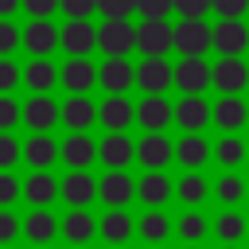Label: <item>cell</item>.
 Instances as JSON below:
<instances>
[{"mask_svg": "<svg viewBox=\"0 0 249 249\" xmlns=\"http://www.w3.org/2000/svg\"><path fill=\"white\" fill-rule=\"evenodd\" d=\"M214 47V27H206L202 19H179L175 27V51L183 58H202Z\"/></svg>", "mask_w": 249, "mask_h": 249, "instance_id": "6da1fadb", "label": "cell"}, {"mask_svg": "<svg viewBox=\"0 0 249 249\" xmlns=\"http://www.w3.org/2000/svg\"><path fill=\"white\" fill-rule=\"evenodd\" d=\"M97 47L105 51V58H124L136 47V27L128 19H105L97 27Z\"/></svg>", "mask_w": 249, "mask_h": 249, "instance_id": "7a4b0ae2", "label": "cell"}, {"mask_svg": "<svg viewBox=\"0 0 249 249\" xmlns=\"http://www.w3.org/2000/svg\"><path fill=\"white\" fill-rule=\"evenodd\" d=\"M136 47L144 51V58H163L175 47V27L167 19H144L136 27Z\"/></svg>", "mask_w": 249, "mask_h": 249, "instance_id": "3957f363", "label": "cell"}, {"mask_svg": "<svg viewBox=\"0 0 249 249\" xmlns=\"http://www.w3.org/2000/svg\"><path fill=\"white\" fill-rule=\"evenodd\" d=\"M210 86H218L222 97H237L249 86V66L241 58H222L210 66Z\"/></svg>", "mask_w": 249, "mask_h": 249, "instance_id": "277c9868", "label": "cell"}, {"mask_svg": "<svg viewBox=\"0 0 249 249\" xmlns=\"http://www.w3.org/2000/svg\"><path fill=\"white\" fill-rule=\"evenodd\" d=\"M58 43L70 58H86L97 47V27L89 19H70L66 27H58Z\"/></svg>", "mask_w": 249, "mask_h": 249, "instance_id": "5b68a950", "label": "cell"}, {"mask_svg": "<svg viewBox=\"0 0 249 249\" xmlns=\"http://www.w3.org/2000/svg\"><path fill=\"white\" fill-rule=\"evenodd\" d=\"M136 160H140L148 171H163V167L175 160V144H171L163 132H144L140 144H136Z\"/></svg>", "mask_w": 249, "mask_h": 249, "instance_id": "8992f818", "label": "cell"}, {"mask_svg": "<svg viewBox=\"0 0 249 249\" xmlns=\"http://www.w3.org/2000/svg\"><path fill=\"white\" fill-rule=\"evenodd\" d=\"M175 82V70H171V62H163V58H144L140 66H136V86L148 93V97H163V89Z\"/></svg>", "mask_w": 249, "mask_h": 249, "instance_id": "52a82bcc", "label": "cell"}, {"mask_svg": "<svg viewBox=\"0 0 249 249\" xmlns=\"http://www.w3.org/2000/svg\"><path fill=\"white\" fill-rule=\"evenodd\" d=\"M175 86L183 89V97H198L210 86V62L206 58H183V62H175Z\"/></svg>", "mask_w": 249, "mask_h": 249, "instance_id": "ba28073f", "label": "cell"}, {"mask_svg": "<svg viewBox=\"0 0 249 249\" xmlns=\"http://www.w3.org/2000/svg\"><path fill=\"white\" fill-rule=\"evenodd\" d=\"M97 160H101L109 171H124V167L136 160V144H132L124 132H109V136L97 144Z\"/></svg>", "mask_w": 249, "mask_h": 249, "instance_id": "9c48e42d", "label": "cell"}, {"mask_svg": "<svg viewBox=\"0 0 249 249\" xmlns=\"http://www.w3.org/2000/svg\"><path fill=\"white\" fill-rule=\"evenodd\" d=\"M214 47L222 58H237L245 47H249V27L241 19H218L214 27Z\"/></svg>", "mask_w": 249, "mask_h": 249, "instance_id": "30bf717a", "label": "cell"}, {"mask_svg": "<svg viewBox=\"0 0 249 249\" xmlns=\"http://www.w3.org/2000/svg\"><path fill=\"white\" fill-rule=\"evenodd\" d=\"M58 113H62V109H58L47 93H35V97L23 105V124L35 128V136H47V132L58 124Z\"/></svg>", "mask_w": 249, "mask_h": 249, "instance_id": "8fae6325", "label": "cell"}, {"mask_svg": "<svg viewBox=\"0 0 249 249\" xmlns=\"http://www.w3.org/2000/svg\"><path fill=\"white\" fill-rule=\"evenodd\" d=\"M58 160H66L70 171H86V167L97 160V144H93L86 132H70V136L58 144Z\"/></svg>", "mask_w": 249, "mask_h": 249, "instance_id": "7c38bea8", "label": "cell"}, {"mask_svg": "<svg viewBox=\"0 0 249 249\" xmlns=\"http://www.w3.org/2000/svg\"><path fill=\"white\" fill-rule=\"evenodd\" d=\"M97 82L109 89V97H124V89L136 82V70H132V62H124V58H105L101 70H97Z\"/></svg>", "mask_w": 249, "mask_h": 249, "instance_id": "4fadbf2b", "label": "cell"}, {"mask_svg": "<svg viewBox=\"0 0 249 249\" xmlns=\"http://www.w3.org/2000/svg\"><path fill=\"white\" fill-rule=\"evenodd\" d=\"M23 47L35 54V58H47L54 47H58V27L51 19H31L23 27Z\"/></svg>", "mask_w": 249, "mask_h": 249, "instance_id": "5bb4252c", "label": "cell"}, {"mask_svg": "<svg viewBox=\"0 0 249 249\" xmlns=\"http://www.w3.org/2000/svg\"><path fill=\"white\" fill-rule=\"evenodd\" d=\"M171 121H175V105H167L163 97H144L136 105V124L148 132H163Z\"/></svg>", "mask_w": 249, "mask_h": 249, "instance_id": "9a60e30c", "label": "cell"}, {"mask_svg": "<svg viewBox=\"0 0 249 249\" xmlns=\"http://www.w3.org/2000/svg\"><path fill=\"white\" fill-rule=\"evenodd\" d=\"M175 124L191 136V132H202L210 124V105L202 97H179L175 101Z\"/></svg>", "mask_w": 249, "mask_h": 249, "instance_id": "2e32d148", "label": "cell"}, {"mask_svg": "<svg viewBox=\"0 0 249 249\" xmlns=\"http://www.w3.org/2000/svg\"><path fill=\"white\" fill-rule=\"evenodd\" d=\"M58 195H62L74 210H82L86 202H93V195H97V179H93L89 171H70V175L58 183Z\"/></svg>", "mask_w": 249, "mask_h": 249, "instance_id": "e0dca14e", "label": "cell"}, {"mask_svg": "<svg viewBox=\"0 0 249 249\" xmlns=\"http://www.w3.org/2000/svg\"><path fill=\"white\" fill-rule=\"evenodd\" d=\"M97 121H101L109 132H124V128L136 121V109H132L128 97H105V101L97 105Z\"/></svg>", "mask_w": 249, "mask_h": 249, "instance_id": "ac0fdd59", "label": "cell"}, {"mask_svg": "<svg viewBox=\"0 0 249 249\" xmlns=\"http://www.w3.org/2000/svg\"><path fill=\"white\" fill-rule=\"evenodd\" d=\"M58 82L70 89V97H86V89L97 82V70H93V62H86V58H70V62L62 66Z\"/></svg>", "mask_w": 249, "mask_h": 249, "instance_id": "d6986e66", "label": "cell"}, {"mask_svg": "<svg viewBox=\"0 0 249 249\" xmlns=\"http://www.w3.org/2000/svg\"><path fill=\"white\" fill-rule=\"evenodd\" d=\"M97 195H101V198H105L113 210H121V206H124V202L136 195V183H132L124 171H105V179L97 183Z\"/></svg>", "mask_w": 249, "mask_h": 249, "instance_id": "ffe728a7", "label": "cell"}, {"mask_svg": "<svg viewBox=\"0 0 249 249\" xmlns=\"http://www.w3.org/2000/svg\"><path fill=\"white\" fill-rule=\"evenodd\" d=\"M93 117H97V109H93L89 97H66V105H62V113H58V121H62L70 132H86V128L93 124Z\"/></svg>", "mask_w": 249, "mask_h": 249, "instance_id": "44dd1931", "label": "cell"}, {"mask_svg": "<svg viewBox=\"0 0 249 249\" xmlns=\"http://www.w3.org/2000/svg\"><path fill=\"white\" fill-rule=\"evenodd\" d=\"M245 117H249V109H245L241 97H218V105H210V121H214L218 128H226V132L241 128Z\"/></svg>", "mask_w": 249, "mask_h": 249, "instance_id": "7402d4cb", "label": "cell"}, {"mask_svg": "<svg viewBox=\"0 0 249 249\" xmlns=\"http://www.w3.org/2000/svg\"><path fill=\"white\" fill-rule=\"evenodd\" d=\"M175 160L183 163V167H202L206 160H210V144L202 140V132H191V136H183L179 144H175Z\"/></svg>", "mask_w": 249, "mask_h": 249, "instance_id": "603a6c76", "label": "cell"}, {"mask_svg": "<svg viewBox=\"0 0 249 249\" xmlns=\"http://www.w3.org/2000/svg\"><path fill=\"white\" fill-rule=\"evenodd\" d=\"M136 195H140V202H148V206H163V202L171 198V179H167L163 171H148V175L136 183Z\"/></svg>", "mask_w": 249, "mask_h": 249, "instance_id": "cb8c5ba5", "label": "cell"}, {"mask_svg": "<svg viewBox=\"0 0 249 249\" xmlns=\"http://www.w3.org/2000/svg\"><path fill=\"white\" fill-rule=\"evenodd\" d=\"M23 160H27L35 171H47V167L58 160V144H54L51 136H31V140L23 144Z\"/></svg>", "mask_w": 249, "mask_h": 249, "instance_id": "d4e9b609", "label": "cell"}, {"mask_svg": "<svg viewBox=\"0 0 249 249\" xmlns=\"http://www.w3.org/2000/svg\"><path fill=\"white\" fill-rule=\"evenodd\" d=\"M23 195H27V198H31V202L43 210V206H47V202L58 195V179H54L51 171H35V175L23 183Z\"/></svg>", "mask_w": 249, "mask_h": 249, "instance_id": "484cf974", "label": "cell"}, {"mask_svg": "<svg viewBox=\"0 0 249 249\" xmlns=\"http://www.w3.org/2000/svg\"><path fill=\"white\" fill-rule=\"evenodd\" d=\"M93 230H97V222H93L86 210H70V214L62 218V237L74 241V245H86V241L93 237Z\"/></svg>", "mask_w": 249, "mask_h": 249, "instance_id": "4316f807", "label": "cell"}, {"mask_svg": "<svg viewBox=\"0 0 249 249\" xmlns=\"http://www.w3.org/2000/svg\"><path fill=\"white\" fill-rule=\"evenodd\" d=\"M101 237L109 241V245H121V241H128L132 237V218L124 214V210H109L105 218H101Z\"/></svg>", "mask_w": 249, "mask_h": 249, "instance_id": "83f0119b", "label": "cell"}, {"mask_svg": "<svg viewBox=\"0 0 249 249\" xmlns=\"http://www.w3.org/2000/svg\"><path fill=\"white\" fill-rule=\"evenodd\" d=\"M23 82H27L35 93H47V89L58 82V70H54V62L35 58V62H27V70H23Z\"/></svg>", "mask_w": 249, "mask_h": 249, "instance_id": "f1b7e54d", "label": "cell"}, {"mask_svg": "<svg viewBox=\"0 0 249 249\" xmlns=\"http://www.w3.org/2000/svg\"><path fill=\"white\" fill-rule=\"evenodd\" d=\"M23 233H27L35 245H43V241H51V237L58 233V222H54V214L35 210V214H27V222H23Z\"/></svg>", "mask_w": 249, "mask_h": 249, "instance_id": "f546056e", "label": "cell"}, {"mask_svg": "<svg viewBox=\"0 0 249 249\" xmlns=\"http://www.w3.org/2000/svg\"><path fill=\"white\" fill-rule=\"evenodd\" d=\"M245 230H249V226H245V218H241L237 210H226V214H218V222H214V233H218V241H226V245L241 241Z\"/></svg>", "mask_w": 249, "mask_h": 249, "instance_id": "4dcf8cb0", "label": "cell"}, {"mask_svg": "<svg viewBox=\"0 0 249 249\" xmlns=\"http://www.w3.org/2000/svg\"><path fill=\"white\" fill-rule=\"evenodd\" d=\"M167 233H171V222H167V218H163L160 210H148V214L140 218V237H144V241L160 245V241H163Z\"/></svg>", "mask_w": 249, "mask_h": 249, "instance_id": "1f68e13d", "label": "cell"}, {"mask_svg": "<svg viewBox=\"0 0 249 249\" xmlns=\"http://www.w3.org/2000/svg\"><path fill=\"white\" fill-rule=\"evenodd\" d=\"M175 230H179V237H183L187 245H195V241H202V237L210 233V222H206L202 214H195V210H187V214L179 218V226H175Z\"/></svg>", "mask_w": 249, "mask_h": 249, "instance_id": "d6a6232c", "label": "cell"}, {"mask_svg": "<svg viewBox=\"0 0 249 249\" xmlns=\"http://www.w3.org/2000/svg\"><path fill=\"white\" fill-rule=\"evenodd\" d=\"M175 191H179V198L183 202H191V206H198L202 198H206V179L198 175V171H187L179 183H175Z\"/></svg>", "mask_w": 249, "mask_h": 249, "instance_id": "836d02e7", "label": "cell"}, {"mask_svg": "<svg viewBox=\"0 0 249 249\" xmlns=\"http://www.w3.org/2000/svg\"><path fill=\"white\" fill-rule=\"evenodd\" d=\"M245 140H237V136H222L218 140V148H214V156H218V163H226V167H237L241 160H245Z\"/></svg>", "mask_w": 249, "mask_h": 249, "instance_id": "e575fe53", "label": "cell"}, {"mask_svg": "<svg viewBox=\"0 0 249 249\" xmlns=\"http://www.w3.org/2000/svg\"><path fill=\"white\" fill-rule=\"evenodd\" d=\"M97 12L105 19H128L136 12V0H97Z\"/></svg>", "mask_w": 249, "mask_h": 249, "instance_id": "d590c367", "label": "cell"}, {"mask_svg": "<svg viewBox=\"0 0 249 249\" xmlns=\"http://www.w3.org/2000/svg\"><path fill=\"white\" fill-rule=\"evenodd\" d=\"M241 195H245V183H241L237 175H222V179H218V198H222V202H237Z\"/></svg>", "mask_w": 249, "mask_h": 249, "instance_id": "8d00e7d4", "label": "cell"}, {"mask_svg": "<svg viewBox=\"0 0 249 249\" xmlns=\"http://www.w3.org/2000/svg\"><path fill=\"white\" fill-rule=\"evenodd\" d=\"M19 152H23V148L16 144V136H12V132H0V171H8V167L19 160Z\"/></svg>", "mask_w": 249, "mask_h": 249, "instance_id": "74e56055", "label": "cell"}, {"mask_svg": "<svg viewBox=\"0 0 249 249\" xmlns=\"http://www.w3.org/2000/svg\"><path fill=\"white\" fill-rule=\"evenodd\" d=\"M171 8H175V0H136V12L144 19H163Z\"/></svg>", "mask_w": 249, "mask_h": 249, "instance_id": "f35d334b", "label": "cell"}, {"mask_svg": "<svg viewBox=\"0 0 249 249\" xmlns=\"http://www.w3.org/2000/svg\"><path fill=\"white\" fill-rule=\"evenodd\" d=\"M16 117H23V109L16 105V97L0 93V132H8V128L16 124Z\"/></svg>", "mask_w": 249, "mask_h": 249, "instance_id": "ab89813d", "label": "cell"}, {"mask_svg": "<svg viewBox=\"0 0 249 249\" xmlns=\"http://www.w3.org/2000/svg\"><path fill=\"white\" fill-rule=\"evenodd\" d=\"M210 8H214L210 0H175V12H179L183 19H202Z\"/></svg>", "mask_w": 249, "mask_h": 249, "instance_id": "60d3db41", "label": "cell"}, {"mask_svg": "<svg viewBox=\"0 0 249 249\" xmlns=\"http://www.w3.org/2000/svg\"><path fill=\"white\" fill-rule=\"evenodd\" d=\"M210 4H214V12L222 19H241L249 12V0H210Z\"/></svg>", "mask_w": 249, "mask_h": 249, "instance_id": "b9f144b4", "label": "cell"}, {"mask_svg": "<svg viewBox=\"0 0 249 249\" xmlns=\"http://www.w3.org/2000/svg\"><path fill=\"white\" fill-rule=\"evenodd\" d=\"M23 39V31L16 27V23H8V19H0V54H8V51H16V43Z\"/></svg>", "mask_w": 249, "mask_h": 249, "instance_id": "7bdbcfd3", "label": "cell"}, {"mask_svg": "<svg viewBox=\"0 0 249 249\" xmlns=\"http://www.w3.org/2000/svg\"><path fill=\"white\" fill-rule=\"evenodd\" d=\"M58 8H62L70 19H86V16L97 8V0H58Z\"/></svg>", "mask_w": 249, "mask_h": 249, "instance_id": "ee69618b", "label": "cell"}, {"mask_svg": "<svg viewBox=\"0 0 249 249\" xmlns=\"http://www.w3.org/2000/svg\"><path fill=\"white\" fill-rule=\"evenodd\" d=\"M16 195H19V179L12 171H0V206L16 202Z\"/></svg>", "mask_w": 249, "mask_h": 249, "instance_id": "f6af8a7d", "label": "cell"}, {"mask_svg": "<svg viewBox=\"0 0 249 249\" xmlns=\"http://www.w3.org/2000/svg\"><path fill=\"white\" fill-rule=\"evenodd\" d=\"M23 74L16 70V62H8V58H0V93H8V89H16V82H19Z\"/></svg>", "mask_w": 249, "mask_h": 249, "instance_id": "bcb514c9", "label": "cell"}, {"mask_svg": "<svg viewBox=\"0 0 249 249\" xmlns=\"http://www.w3.org/2000/svg\"><path fill=\"white\" fill-rule=\"evenodd\" d=\"M23 8H27L35 19H51V12L58 8V0H23Z\"/></svg>", "mask_w": 249, "mask_h": 249, "instance_id": "7dc6e473", "label": "cell"}, {"mask_svg": "<svg viewBox=\"0 0 249 249\" xmlns=\"http://www.w3.org/2000/svg\"><path fill=\"white\" fill-rule=\"evenodd\" d=\"M16 230H19V222H16V214H8V210H0V245H4V241H12V237H16Z\"/></svg>", "mask_w": 249, "mask_h": 249, "instance_id": "c3c4849f", "label": "cell"}, {"mask_svg": "<svg viewBox=\"0 0 249 249\" xmlns=\"http://www.w3.org/2000/svg\"><path fill=\"white\" fill-rule=\"evenodd\" d=\"M19 4H23V0H0V19H4V16H12Z\"/></svg>", "mask_w": 249, "mask_h": 249, "instance_id": "681fc988", "label": "cell"}, {"mask_svg": "<svg viewBox=\"0 0 249 249\" xmlns=\"http://www.w3.org/2000/svg\"><path fill=\"white\" fill-rule=\"evenodd\" d=\"M191 249H195V245H191Z\"/></svg>", "mask_w": 249, "mask_h": 249, "instance_id": "f907efd6", "label": "cell"}]
</instances>
